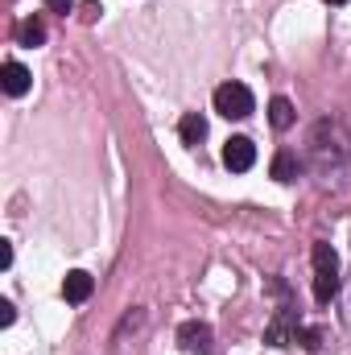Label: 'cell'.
Segmentation results:
<instances>
[{"label":"cell","instance_id":"1","mask_svg":"<svg viewBox=\"0 0 351 355\" xmlns=\"http://www.w3.org/2000/svg\"><path fill=\"white\" fill-rule=\"evenodd\" d=\"M306 157H310V170H314V174L331 182V178L351 162V132H348V124H343V120H335V116L314 120V128H310V137H306Z\"/></svg>","mask_w":351,"mask_h":355},{"label":"cell","instance_id":"2","mask_svg":"<svg viewBox=\"0 0 351 355\" xmlns=\"http://www.w3.org/2000/svg\"><path fill=\"white\" fill-rule=\"evenodd\" d=\"M252 107H257V99H252V91L244 87V83H223V87H215V112H219V116L244 120V116H252Z\"/></svg>","mask_w":351,"mask_h":355},{"label":"cell","instance_id":"3","mask_svg":"<svg viewBox=\"0 0 351 355\" xmlns=\"http://www.w3.org/2000/svg\"><path fill=\"white\" fill-rule=\"evenodd\" d=\"M223 166L236 170V174L252 170V166H257V145H252L248 137H232V141L223 145Z\"/></svg>","mask_w":351,"mask_h":355},{"label":"cell","instance_id":"4","mask_svg":"<svg viewBox=\"0 0 351 355\" xmlns=\"http://www.w3.org/2000/svg\"><path fill=\"white\" fill-rule=\"evenodd\" d=\"M178 339H182L186 355H211V327L207 322H182Z\"/></svg>","mask_w":351,"mask_h":355},{"label":"cell","instance_id":"5","mask_svg":"<svg viewBox=\"0 0 351 355\" xmlns=\"http://www.w3.org/2000/svg\"><path fill=\"white\" fill-rule=\"evenodd\" d=\"M29 83H33V75L21 67V62H4V71H0V87H4V95H25L29 91Z\"/></svg>","mask_w":351,"mask_h":355},{"label":"cell","instance_id":"6","mask_svg":"<svg viewBox=\"0 0 351 355\" xmlns=\"http://www.w3.org/2000/svg\"><path fill=\"white\" fill-rule=\"evenodd\" d=\"M91 289H95V281H91V272H83V268H75V272H67V281H62V293H67V302H87Z\"/></svg>","mask_w":351,"mask_h":355},{"label":"cell","instance_id":"7","mask_svg":"<svg viewBox=\"0 0 351 355\" xmlns=\"http://www.w3.org/2000/svg\"><path fill=\"white\" fill-rule=\"evenodd\" d=\"M178 132H182V141H186V145H198V141L207 137V120H203L198 112H186V116H182V124H178Z\"/></svg>","mask_w":351,"mask_h":355},{"label":"cell","instance_id":"8","mask_svg":"<svg viewBox=\"0 0 351 355\" xmlns=\"http://www.w3.org/2000/svg\"><path fill=\"white\" fill-rule=\"evenodd\" d=\"M268 120H273V128H289V124H293V103H289L285 95H277V99L268 103Z\"/></svg>","mask_w":351,"mask_h":355},{"label":"cell","instance_id":"9","mask_svg":"<svg viewBox=\"0 0 351 355\" xmlns=\"http://www.w3.org/2000/svg\"><path fill=\"white\" fill-rule=\"evenodd\" d=\"M335 293H339V272H314V297L327 306Z\"/></svg>","mask_w":351,"mask_h":355},{"label":"cell","instance_id":"10","mask_svg":"<svg viewBox=\"0 0 351 355\" xmlns=\"http://www.w3.org/2000/svg\"><path fill=\"white\" fill-rule=\"evenodd\" d=\"M273 178H277V182H293V178H298V157H293L289 149H281V153L273 157Z\"/></svg>","mask_w":351,"mask_h":355},{"label":"cell","instance_id":"11","mask_svg":"<svg viewBox=\"0 0 351 355\" xmlns=\"http://www.w3.org/2000/svg\"><path fill=\"white\" fill-rule=\"evenodd\" d=\"M17 37H21V46H42V42H46V25H42L37 17H29V21H21Z\"/></svg>","mask_w":351,"mask_h":355},{"label":"cell","instance_id":"12","mask_svg":"<svg viewBox=\"0 0 351 355\" xmlns=\"http://www.w3.org/2000/svg\"><path fill=\"white\" fill-rule=\"evenodd\" d=\"M314 272H339V257H335V248L331 244H314Z\"/></svg>","mask_w":351,"mask_h":355},{"label":"cell","instance_id":"13","mask_svg":"<svg viewBox=\"0 0 351 355\" xmlns=\"http://www.w3.org/2000/svg\"><path fill=\"white\" fill-rule=\"evenodd\" d=\"M12 318H17V310H12V302H0V322H4V327H8V322H12Z\"/></svg>","mask_w":351,"mask_h":355},{"label":"cell","instance_id":"14","mask_svg":"<svg viewBox=\"0 0 351 355\" xmlns=\"http://www.w3.org/2000/svg\"><path fill=\"white\" fill-rule=\"evenodd\" d=\"M46 4H50V8H54V12H62V17H67V12H71V8H75V0H46Z\"/></svg>","mask_w":351,"mask_h":355},{"label":"cell","instance_id":"15","mask_svg":"<svg viewBox=\"0 0 351 355\" xmlns=\"http://www.w3.org/2000/svg\"><path fill=\"white\" fill-rule=\"evenodd\" d=\"M8 265H12V244L4 240V244H0V268H8Z\"/></svg>","mask_w":351,"mask_h":355},{"label":"cell","instance_id":"16","mask_svg":"<svg viewBox=\"0 0 351 355\" xmlns=\"http://www.w3.org/2000/svg\"><path fill=\"white\" fill-rule=\"evenodd\" d=\"M327 4H348V0H327Z\"/></svg>","mask_w":351,"mask_h":355}]
</instances>
